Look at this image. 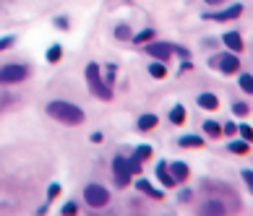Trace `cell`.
<instances>
[{"label": "cell", "mask_w": 253, "mask_h": 216, "mask_svg": "<svg viewBox=\"0 0 253 216\" xmlns=\"http://www.w3.org/2000/svg\"><path fill=\"white\" fill-rule=\"evenodd\" d=\"M47 115L52 120L63 123V125H81L86 120L84 110H78V107L71 104V102H50L47 104Z\"/></svg>", "instance_id": "cell-1"}, {"label": "cell", "mask_w": 253, "mask_h": 216, "mask_svg": "<svg viewBox=\"0 0 253 216\" xmlns=\"http://www.w3.org/2000/svg\"><path fill=\"white\" fill-rule=\"evenodd\" d=\"M112 172H115V183L120 185V187L131 185L133 175L141 172V159H136V156H131V159L115 156V159H112Z\"/></svg>", "instance_id": "cell-2"}, {"label": "cell", "mask_w": 253, "mask_h": 216, "mask_svg": "<svg viewBox=\"0 0 253 216\" xmlns=\"http://www.w3.org/2000/svg\"><path fill=\"white\" fill-rule=\"evenodd\" d=\"M86 81H89V89H92V94H94V96L105 99V102H110V99H112L110 86H107L105 81H102V76H99V65H97V62L86 65Z\"/></svg>", "instance_id": "cell-3"}, {"label": "cell", "mask_w": 253, "mask_h": 216, "mask_svg": "<svg viewBox=\"0 0 253 216\" xmlns=\"http://www.w3.org/2000/svg\"><path fill=\"white\" fill-rule=\"evenodd\" d=\"M84 201L92 206V209H102V206L110 203V190L102 187V185H97V183H92V185L84 187Z\"/></svg>", "instance_id": "cell-4"}, {"label": "cell", "mask_w": 253, "mask_h": 216, "mask_svg": "<svg viewBox=\"0 0 253 216\" xmlns=\"http://www.w3.org/2000/svg\"><path fill=\"white\" fill-rule=\"evenodd\" d=\"M29 76V68L21 65V62H8V65L0 68V84H19Z\"/></svg>", "instance_id": "cell-5"}, {"label": "cell", "mask_w": 253, "mask_h": 216, "mask_svg": "<svg viewBox=\"0 0 253 216\" xmlns=\"http://www.w3.org/2000/svg\"><path fill=\"white\" fill-rule=\"evenodd\" d=\"M144 52H146V55H151L154 60H170L173 58V44H167V42H151V44H146V47H144Z\"/></svg>", "instance_id": "cell-6"}, {"label": "cell", "mask_w": 253, "mask_h": 216, "mask_svg": "<svg viewBox=\"0 0 253 216\" xmlns=\"http://www.w3.org/2000/svg\"><path fill=\"white\" fill-rule=\"evenodd\" d=\"M214 65L219 68L224 76H232V73H238V70H240V60H238L235 52H227V55H222L219 60H214Z\"/></svg>", "instance_id": "cell-7"}, {"label": "cell", "mask_w": 253, "mask_h": 216, "mask_svg": "<svg viewBox=\"0 0 253 216\" xmlns=\"http://www.w3.org/2000/svg\"><path fill=\"white\" fill-rule=\"evenodd\" d=\"M243 16V5L240 3H235L230 5L227 11H219V13H204V19H209V21H235V19H240Z\"/></svg>", "instance_id": "cell-8"}, {"label": "cell", "mask_w": 253, "mask_h": 216, "mask_svg": "<svg viewBox=\"0 0 253 216\" xmlns=\"http://www.w3.org/2000/svg\"><path fill=\"white\" fill-rule=\"evenodd\" d=\"M196 102H198V107H201V110H209V112H217V110H219V99H217V94H212V92L198 94Z\"/></svg>", "instance_id": "cell-9"}, {"label": "cell", "mask_w": 253, "mask_h": 216, "mask_svg": "<svg viewBox=\"0 0 253 216\" xmlns=\"http://www.w3.org/2000/svg\"><path fill=\"white\" fill-rule=\"evenodd\" d=\"M222 42H224V47H227L230 52H243V47H246V44H243L240 31H227L222 37Z\"/></svg>", "instance_id": "cell-10"}, {"label": "cell", "mask_w": 253, "mask_h": 216, "mask_svg": "<svg viewBox=\"0 0 253 216\" xmlns=\"http://www.w3.org/2000/svg\"><path fill=\"white\" fill-rule=\"evenodd\" d=\"M157 180L165 187H175L178 185V180L173 177V172H170V167L165 164V161H159V164H157Z\"/></svg>", "instance_id": "cell-11"}, {"label": "cell", "mask_w": 253, "mask_h": 216, "mask_svg": "<svg viewBox=\"0 0 253 216\" xmlns=\"http://www.w3.org/2000/svg\"><path fill=\"white\" fill-rule=\"evenodd\" d=\"M227 206H224L219 198H209L206 203H201V214H224Z\"/></svg>", "instance_id": "cell-12"}, {"label": "cell", "mask_w": 253, "mask_h": 216, "mask_svg": "<svg viewBox=\"0 0 253 216\" xmlns=\"http://www.w3.org/2000/svg\"><path fill=\"white\" fill-rule=\"evenodd\" d=\"M170 172H173V177L178 183H185L188 175H191V169H188V164H183V161H175V164H170Z\"/></svg>", "instance_id": "cell-13"}, {"label": "cell", "mask_w": 253, "mask_h": 216, "mask_svg": "<svg viewBox=\"0 0 253 216\" xmlns=\"http://www.w3.org/2000/svg\"><path fill=\"white\" fill-rule=\"evenodd\" d=\"M185 120H188L185 107H183V104H175L173 110H170V123H173V125H183Z\"/></svg>", "instance_id": "cell-14"}, {"label": "cell", "mask_w": 253, "mask_h": 216, "mask_svg": "<svg viewBox=\"0 0 253 216\" xmlns=\"http://www.w3.org/2000/svg\"><path fill=\"white\" fill-rule=\"evenodd\" d=\"M204 143H206V141H204L201 136H183V138L178 141V146H180V149H201Z\"/></svg>", "instance_id": "cell-15"}, {"label": "cell", "mask_w": 253, "mask_h": 216, "mask_svg": "<svg viewBox=\"0 0 253 216\" xmlns=\"http://www.w3.org/2000/svg\"><path fill=\"white\" fill-rule=\"evenodd\" d=\"M227 151H232V154H240V156H248V151H251V143L248 141H230L227 143Z\"/></svg>", "instance_id": "cell-16"}, {"label": "cell", "mask_w": 253, "mask_h": 216, "mask_svg": "<svg viewBox=\"0 0 253 216\" xmlns=\"http://www.w3.org/2000/svg\"><path fill=\"white\" fill-rule=\"evenodd\" d=\"M136 187H139V190L141 193H146V195H151V198H154V201H162V198H165V193H159V190H154V187H151L149 183H146V180H136Z\"/></svg>", "instance_id": "cell-17"}, {"label": "cell", "mask_w": 253, "mask_h": 216, "mask_svg": "<svg viewBox=\"0 0 253 216\" xmlns=\"http://www.w3.org/2000/svg\"><path fill=\"white\" fill-rule=\"evenodd\" d=\"M204 133H206L212 141H219V138H222V125H217L214 120H206V123H204Z\"/></svg>", "instance_id": "cell-18"}, {"label": "cell", "mask_w": 253, "mask_h": 216, "mask_svg": "<svg viewBox=\"0 0 253 216\" xmlns=\"http://www.w3.org/2000/svg\"><path fill=\"white\" fill-rule=\"evenodd\" d=\"M157 128V115H144V118L139 120V130H154Z\"/></svg>", "instance_id": "cell-19"}, {"label": "cell", "mask_w": 253, "mask_h": 216, "mask_svg": "<svg viewBox=\"0 0 253 216\" xmlns=\"http://www.w3.org/2000/svg\"><path fill=\"white\" fill-rule=\"evenodd\" d=\"M149 73L162 81V78H167V65H165L162 60H159V62H151V65H149Z\"/></svg>", "instance_id": "cell-20"}, {"label": "cell", "mask_w": 253, "mask_h": 216, "mask_svg": "<svg viewBox=\"0 0 253 216\" xmlns=\"http://www.w3.org/2000/svg\"><path fill=\"white\" fill-rule=\"evenodd\" d=\"M151 39H154V29H144V31H139V34H133V37H131V42H136V44L151 42Z\"/></svg>", "instance_id": "cell-21"}, {"label": "cell", "mask_w": 253, "mask_h": 216, "mask_svg": "<svg viewBox=\"0 0 253 216\" xmlns=\"http://www.w3.org/2000/svg\"><path fill=\"white\" fill-rule=\"evenodd\" d=\"M238 84H240V89H243V92L253 96V76H248V73L238 76Z\"/></svg>", "instance_id": "cell-22"}, {"label": "cell", "mask_w": 253, "mask_h": 216, "mask_svg": "<svg viewBox=\"0 0 253 216\" xmlns=\"http://www.w3.org/2000/svg\"><path fill=\"white\" fill-rule=\"evenodd\" d=\"M60 58H63V47L60 44H52L47 50V62H60Z\"/></svg>", "instance_id": "cell-23"}, {"label": "cell", "mask_w": 253, "mask_h": 216, "mask_svg": "<svg viewBox=\"0 0 253 216\" xmlns=\"http://www.w3.org/2000/svg\"><path fill=\"white\" fill-rule=\"evenodd\" d=\"M232 112L238 115V118H248V115H251V107H248L246 102H235V104H232Z\"/></svg>", "instance_id": "cell-24"}, {"label": "cell", "mask_w": 253, "mask_h": 216, "mask_svg": "<svg viewBox=\"0 0 253 216\" xmlns=\"http://www.w3.org/2000/svg\"><path fill=\"white\" fill-rule=\"evenodd\" d=\"M151 154H154V149H151V146H139V149H136V154H133V156H136V159H141V161H146V159H151Z\"/></svg>", "instance_id": "cell-25"}, {"label": "cell", "mask_w": 253, "mask_h": 216, "mask_svg": "<svg viewBox=\"0 0 253 216\" xmlns=\"http://www.w3.org/2000/svg\"><path fill=\"white\" fill-rule=\"evenodd\" d=\"M238 133H240V138H243V141L253 143V128H251V125H238Z\"/></svg>", "instance_id": "cell-26"}, {"label": "cell", "mask_w": 253, "mask_h": 216, "mask_svg": "<svg viewBox=\"0 0 253 216\" xmlns=\"http://www.w3.org/2000/svg\"><path fill=\"white\" fill-rule=\"evenodd\" d=\"M115 37H117V39H131L133 34H131V29H128L125 24H120V26H115Z\"/></svg>", "instance_id": "cell-27"}, {"label": "cell", "mask_w": 253, "mask_h": 216, "mask_svg": "<svg viewBox=\"0 0 253 216\" xmlns=\"http://www.w3.org/2000/svg\"><path fill=\"white\" fill-rule=\"evenodd\" d=\"M235 133H238V125H235V123L227 120V123L222 125V136H227V138H230V136H235Z\"/></svg>", "instance_id": "cell-28"}, {"label": "cell", "mask_w": 253, "mask_h": 216, "mask_svg": "<svg viewBox=\"0 0 253 216\" xmlns=\"http://www.w3.org/2000/svg\"><path fill=\"white\" fill-rule=\"evenodd\" d=\"M240 177H243V180H246V185H248V190L253 193V169H243V172H240Z\"/></svg>", "instance_id": "cell-29"}, {"label": "cell", "mask_w": 253, "mask_h": 216, "mask_svg": "<svg viewBox=\"0 0 253 216\" xmlns=\"http://www.w3.org/2000/svg\"><path fill=\"white\" fill-rule=\"evenodd\" d=\"M58 193H60V185H58V183H52V185H50V190H47V203H52V201H55V198H58Z\"/></svg>", "instance_id": "cell-30"}, {"label": "cell", "mask_w": 253, "mask_h": 216, "mask_svg": "<svg viewBox=\"0 0 253 216\" xmlns=\"http://www.w3.org/2000/svg\"><path fill=\"white\" fill-rule=\"evenodd\" d=\"M191 195H193L191 190H180V193H178V201H180V203H188V201H191Z\"/></svg>", "instance_id": "cell-31"}, {"label": "cell", "mask_w": 253, "mask_h": 216, "mask_svg": "<svg viewBox=\"0 0 253 216\" xmlns=\"http://www.w3.org/2000/svg\"><path fill=\"white\" fill-rule=\"evenodd\" d=\"M8 47H13V37H3V39H0V52L8 50Z\"/></svg>", "instance_id": "cell-32"}, {"label": "cell", "mask_w": 253, "mask_h": 216, "mask_svg": "<svg viewBox=\"0 0 253 216\" xmlns=\"http://www.w3.org/2000/svg\"><path fill=\"white\" fill-rule=\"evenodd\" d=\"M60 211H63V214H76V211H78V206H76V203H66Z\"/></svg>", "instance_id": "cell-33"}, {"label": "cell", "mask_w": 253, "mask_h": 216, "mask_svg": "<svg viewBox=\"0 0 253 216\" xmlns=\"http://www.w3.org/2000/svg\"><path fill=\"white\" fill-rule=\"evenodd\" d=\"M102 141H105L102 133H92V143H102Z\"/></svg>", "instance_id": "cell-34"}, {"label": "cell", "mask_w": 253, "mask_h": 216, "mask_svg": "<svg viewBox=\"0 0 253 216\" xmlns=\"http://www.w3.org/2000/svg\"><path fill=\"white\" fill-rule=\"evenodd\" d=\"M55 26H60V29H68V21H66V19H55Z\"/></svg>", "instance_id": "cell-35"}, {"label": "cell", "mask_w": 253, "mask_h": 216, "mask_svg": "<svg viewBox=\"0 0 253 216\" xmlns=\"http://www.w3.org/2000/svg\"><path fill=\"white\" fill-rule=\"evenodd\" d=\"M193 65H191V62H188V60H183V65H180V73H185V70H191Z\"/></svg>", "instance_id": "cell-36"}, {"label": "cell", "mask_w": 253, "mask_h": 216, "mask_svg": "<svg viewBox=\"0 0 253 216\" xmlns=\"http://www.w3.org/2000/svg\"><path fill=\"white\" fill-rule=\"evenodd\" d=\"M204 3H206V5H222L224 0H204Z\"/></svg>", "instance_id": "cell-37"}]
</instances>
